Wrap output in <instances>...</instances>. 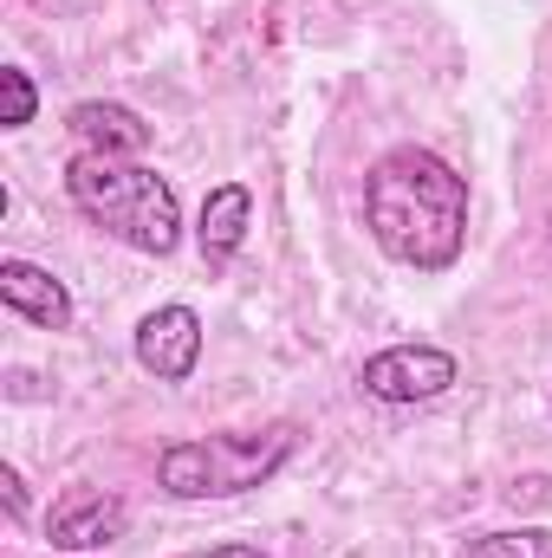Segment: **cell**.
Returning <instances> with one entry per match:
<instances>
[{"mask_svg":"<svg viewBox=\"0 0 552 558\" xmlns=\"http://www.w3.org/2000/svg\"><path fill=\"white\" fill-rule=\"evenodd\" d=\"M65 195H72V208L92 221V228H105L111 241H124V247H137V254H176V241H182V202H176V189L156 175V169H143L131 156H111V149H79L72 162H65Z\"/></svg>","mask_w":552,"mask_h":558,"instance_id":"2","label":"cell"},{"mask_svg":"<svg viewBox=\"0 0 552 558\" xmlns=\"http://www.w3.org/2000/svg\"><path fill=\"white\" fill-rule=\"evenodd\" d=\"M358 384L377 403H429V397H442L455 384V357L442 344H391V351L364 357Z\"/></svg>","mask_w":552,"mask_h":558,"instance_id":"4","label":"cell"},{"mask_svg":"<svg viewBox=\"0 0 552 558\" xmlns=\"http://www.w3.org/2000/svg\"><path fill=\"white\" fill-rule=\"evenodd\" d=\"M0 487H7V513L20 520V513H26V487H20V468H0Z\"/></svg>","mask_w":552,"mask_h":558,"instance_id":"12","label":"cell"},{"mask_svg":"<svg viewBox=\"0 0 552 558\" xmlns=\"http://www.w3.org/2000/svg\"><path fill=\"white\" fill-rule=\"evenodd\" d=\"M248 215H254V195L241 182H221L208 189L202 202V221H195V247H202V267H228L235 247L248 241Z\"/></svg>","mask_w":552,"mask_h":558,"instance_id":"8","label":"cell"},{"mask_svg":"<svg viewBox=\"0 0 552 558\" xmlns=\"http://www.w3.org/2000/svg\"><path fill=\"white\" fill-rule=\"evenodd\" d=\"M124 526H131V507H124L118 494H105V487H72V494L52 507L46 539H52V553H98V546L124 539Z\"/></svg>","mask_w":552,"mask_h":558,"instance_id":"5","label":"cell"},{"mask_svg":"<svg viewBox=\"0 0 552 558\" xmlns=\"http://www.w3.org/2000/svg\"><path fill=\"white\" fill-rule=\"evenodd\" d=\"M299 428L267 422V428H235V435H202V441H169L156 454V487L176 500H235L248 487H267L292 461Z\"/></svg>","mask_w":552,"mask_h":558,"instance_id":"3","label":"cell"},{"mask_svg":"<svg viewBox=\"0 0 552 558\" xmlns=\"http://www.w3.org/2000/svg\"><path fill=\"white\" fill-rule=\"evenodd\" d=\"M364 228L397 267L442 274L468 247V182L435 149L404 143L364 175Z\"/></svg>","mask_w":552,"mask_h":558,"instance_id":"1","label":"cell"},{"mask_svg":"<svg viewBox=\"0 0 552 558\" xmlns=\"http://www.w3.org/2000/svg\"><path fill=\"white\" fill-rule=\"evenodd\" d=\"M0 305L13 318L39 325V331H65L72 325V292L46 267H33V260H0Z\"/></svg>","mask_w":552,"mask_h":558,"instance_id":"7","label":"cell"},{"mask_svg":"<svg viewBox=\"0 0 552 558\" xmlns=\"http://www.w3.org/2000/svg\"><path fill=\"white\" fill-rule=\"evenodd\" d=\"M195 558H267L261 546H208V553H195Z\"/></svg>","mask_w":552,"mask_h":558,"instance_id":"13","label":"cell"},{"mask_svg":"<svg viewBox=\"0 0 552 558\" xmlns=\"http://www.w3.org/2000/svg\"><path fill=\"white\" fill-rule=\"evenodd\" d=\"M461 558H552V526H514V533H481Z\"/></svg>","mask_w":552,"mask_h":558,"instance_id":"10","label":"cell"},{"mask_svg":"<svg viewBox=\"0 0 552 558\" xmlns=\"http://www.w3.org/2000/svg\"><path fill=\"white\" fill-rule=\"evenodd\" d=\"M202 357V318L189 305H156L137 325V364L156 384H182Z\"/></svg>","mask_w":552,"mask_h":558,"instance_id":"6","label":"cell"},{"mask_svg":"<svg viewBox=\"0 0 552 558\" xmlns=\"http://www.w3.org/2000/svg\"><path fill=\"white\" fill-rule=\"evenodd\" d=\"M0 98H7V111H0V124H7V131L33 124V111H39V92H33V78H26L20 65H7V72H0Z\"/></svg>","mask_w":552,"mask_h":558,"instance_id":"11","label":"cell"},{"mask_svg":"<svg viewBox=\"0 0 552 558\" xmlns=\"http://www.w3.org/2000/svg\"><path fill=\"white\" fill-rule=\"evenodd\" d=\"M72 137L85 143V149H111V156H143L149 149V124H143L131 105H105V98H92V105H72Z\"/></svg>","mask_w":552,"mask_h":558,"instance_id":"9","label":"cell"}]
</instances>
